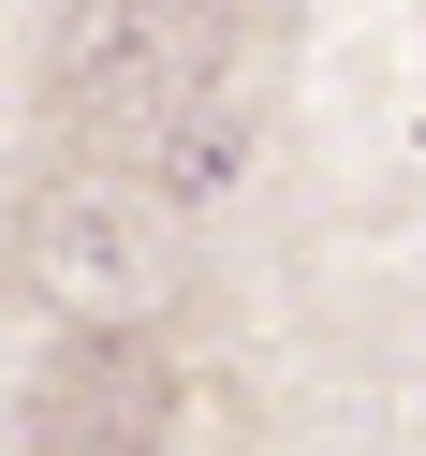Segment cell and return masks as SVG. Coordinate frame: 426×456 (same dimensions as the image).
Masks as SVG:
<instances>
[{"label": "cell", "mask_w": 426, "mask_h": 456, "mask_svg": "<svg viewBox=\"0 0 426 456\" xmlns=\"http://www.w3.org/2000/svg\"><path fill=\"white\" fill-rule=\"evenodd\" d=\"M221 74H236V15L221 0H89L44 45V118L74 133V162H133L162 133L221 118Z\"/></svg>", "instance_id": "6da1fadb"}, {"label": "cell", "mask_w": 426, "mask_h": 456, "mask_svg": "<svg viewBox=\"0 0 426 456\" xmlns=\"http://www.w3.org/2000/svg\"><path fill=\"white\" fill-rule=\"evenodd\" d=\"M162 280H177V191L148 162H44L15 191V221H0V295L60 309L89 338H118Z\"/></svg>", "instance_id": "7a4b0ae2"}, {"label": "cell", "mask_w": 426, "mask_h": 456, "mask_svg": "<svg viewBox=\"0 0 426 456\" xmlns=\"http://www.w3.org/2000/svg\"><path fill=\"white\" fill-rule=\"evenodd\" d=\"M162 442H177V354L148 324L74 338L30 383V456H162Z\"/></svg>", "instance_id": "3957f363"}]
</instances>
